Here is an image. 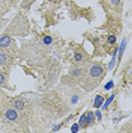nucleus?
Masks as SVG:
<instances>
[{"mask_svg":"<svg viewBox=\"0 0 132 133\" xmlns=\"http://www.w3.org/2000/svg\"><path fill=\"white\" fill-rule=\"evenodd\" d=\"M90 74H91V76H94V77L100 76L102 74V68L100 66L95 65V66H92L91 68H90Z\"/></svg>","mask_w":132,"mask_h":133,"instance_id":"nucleus-1","label":"nucleus"},{"mask_svg":"<svg viewBox=\"0 0 132 133\" xmlns=\"http://www.w3.org/2000/svg\"><path fill=\"white\" fill-rule=\"evenodd\" d=\"M11 43V39L8 35H4L2 38H0V47H8Z\"/></svg>","mask_w":132,"mask_h":133,"instance_id":"nucleus-2","label":"nucleus"},{"mask_svg":"<svg viewBox=\"0 0 132 133\" xmlns=\"http://www.w3.org/2000/svg\"><path fill=\"white\" fill-rule=\"evenodd\" d=\"M17 112L15 109H8L6 112V117L8 118L9 121H15L16 118H17Z\"/></svg>","mask_w":132,"mask_h":133,"instance_id":"nucleus-3","label":"nucleus"},{"mask_svg":"<svg viewBox=\"0 0 132 133\" xmlns=\"http://www.w3.org/2000/svg\"><path fill=\"white\" fill-rule=\"evenodd\" d=\"M102 104H104V98H102L101 96H97L96 98H95L94 107L99 108V107H101V106H102Z\"/></svg>","mask_w":132,"mask_h":133,"instance_id":"nucleus-4","label":"nucleus"},{"mask_svg":"<svg viewBox=\"0 0 132 133\" xmlns=\"http://www.w3.org/2000/svg\"><path fill=\"white\" fill-rule=\"evenodd\" d=\"M79 125L81 127H85L88 125V117H87V114H83L81 117H80V123Z\"/></svg>","mask_w":132,"mask_h":133,"instance_id":"nucleus-5","label":"nucleus"},{"mask_svg":"<svg viewBox=\"0 0 132 133\" xmlns=\"http://www.w3.org/2000/svg\"><path fill=\"white\" fill-rule=\"evenodd\" d=\"M14 106H15V108H17V109H23L24 108V101L21 100V99H18V100H16L15 102H14Z\"/></svg>","mask_w":132,"mask_h":133,"instance_id":"nucleus-6","label":"nucleus"},{"mask_svg":"<svg viewBox=\"0 0 132 133\" xmlns=\"http://www.w3.org/2000/svg\"><path fill=\"white\" fill-rule=\"evenodd\" d=\"M87 117H88V124H92L95 122V114L91 112L87 113Z\"/></svg>","mask_w":132,"mask_h":133,"instance_id":"nucleus-7","label":"nucleus"},{"mask_svg":"<svg viewBox=\"0 0 132 133\" xmlns=\"http://www.w3.org/2000/svg\"><path fill=\"white\" fill-rule=\"evenodd\" d=\"M126 41H125V39H123V41H122V45H121V47H120V49H118V54H120V57H122V55H123V51H124V49H125V45H126Z\"/></svg>","mask_w":132,"mask_h":133,"instance_id":"nucleus-8","label":"nucleus"},{"mask_svg":"<svg viewBox=\"0 0 132 133\" xmlns=\"http://www.w3.org/2000/svg\"><path fill=\"white\" fill-rule=\"evenodd\" d=\"M114 97H115V96H114V95H112V96L109 97L108 99H107V100H106V102H105V104H104V106H102V109H106V108L108 107V106H109V104H111L112 101H113Z\"/></svg>","mask_w":132,"mask_h":133,"instance_id":"nucleus-9","label":"nucleus"},{"mask_svg":"<svg viewBox=\"0 0 132 133\" xmlns=\"http://www.w3.org/2000/svg\"><path fill=\"white\" fill-rule=\"evenodd\" d=\"M52 42V38L51 37H45L43 38V43H45V45H50V43Z\"/></svg>","mask_w":132,"mask_h":133,"instance_id":"nucleus-10","label":"nucleus"},{"mask_svg":"<svg viewBox=\"0 0 132 133\" xmlns=\"http://www.w3.org/2000/svg\"><path fill=\"white\" fill-rule=\"evenodd\" d=\"M113 86H114V82L113 81H109V82H107L106 85H105V90H111Z\"/></svg>","mask_w":132,"mask_h":133,"instance_id":"nucleus-11","label":"nucleus"},{"mask_svg":"<svg viewBox=\"0 0 132 133\" xmlns=\"http://www.w3.org/2000/svg\"><path fill=\"white\" fill-rule=\"evenodd\" d=\"M5 62H6V55L0 52V65L5 64Z\"/></svg>","mask_w":132,"mask_h":133,"instance_id":"nucleus-12","label":"nucleus"},{"mask_svg":"<svg viewBox=\"0 0 132 133\" xmlns=\"http://www.w3.org/2000/svg\"><path fill=\"white\" fill-rule=\"evenodd\" d=\"M79 129H80V125L75 123V124H73V126H72V129H71V131H72V132H77V131H79Z\"/></svg>","mask_w":132,"mask_h":133,"instance_id":"nucleus-13","label":"nucleus"},{"mask_svg":"<svg viewBox=\"0 0 132 133\" xmlns=\"http://www.w3.org/2000/svg\"><path fill=\"white\" fill-rule=\"evenodd\" d=\"M115 41H116V38L114 37V35H109L108 37V42L109 43H115Z\"/></svg>","mask_w":132,"mask_h":133,"instance_id":"nucleus-14","label":"nucleus"},{"mask_svg":"<svg viewBox=\"0 0 132 133\" xmlns=\"http://www.w3.org/2000/svg\"><path fill=\"white\" fill-rule=\"evenodd\" d=\"M95 116L97 117V120H101V113H100V110H97L96 113H95Z\"/></svg>","mask_w":132,"mask_h":133,"instance_id":"nucleus-15","label":"nucleus"},{"mask_svg":"<svg viewBox=\"0 0 132 133\" xmlns=\"http://www.w3.org/2000/svg\"><path fill=\"white\" fill-rule=\"evenodd\" d=\"M74 58H75V60H76V62H80V60L82 59V55H80V54H75Z\"/></svg>","mask_w":132,"mask_h":133,"instance_id":"nucleus-16","label":"nucleus"},{"mask_svg":"<svg viewBox=\"0 0 132 133\" xmlns=\"http://www.w3.org/2000/svg\"><path fill=\"white\" fill-rule=\"evenodd\" d=\"M80 73H81V71H80V69L79 68H76V69H74V72H73V74H74V75L75 76H77V75H79V74Z\"/></svg>","mask_w":132,"mask_h":133,"instance_id":"nucleus-17","label":"nucleus"},{"mask_svg":"<svg viewBox=\"0 0 132 133\" xmlns=\"http://www.w3.org/2000/svg\"><path fill=\"white\" fill-rule=\"evenodd\" d=\"M77 100H79V97H77V96H74V97H73V99H72V102L75 104V102H77Z\"/></svg>","mask_w":132,"mask_h":133,"instance_id":"nucleus-18","label":"nucleus"},{"mask_svg":"<svg viewBox=\"0 0 132 133\" xmlns=\"http://www.w3.org/2000/svg\"><path fill=\"white\" fill-rule=\"evenodd\" d=\"M120 1H121V0H111V2L113 5H115V6H117V5L120 4Z\"/></svg>","mask_w":132,"mask_h":133,"instance_id":"nucleus-19","label":"nucleus"},{"mask_svg":"<svg viewBox=\"0 0 132 133\" xmlns=\"http://www.w3.org/2000/svg\"><path fill=\"white\" fill-rule=\"evenodd\" d=\"M4 83V75L2 74H0V84Z\"/></svg>","mask_w":132,"mask_h":133,"instance_id":"nucleus-20","label":"nucleus"}]
</instances>
